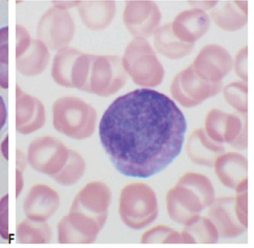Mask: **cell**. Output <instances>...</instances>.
<instances>
[{"mask_svg":"<svg viewBox=\"0 0 254 248\" xmlns=\"http://www.w3.org/2000/svg\"><path fill=\"white\" fill-rule=\"evenodd\" d=\"M209 207L208 218L216 226L220 238H237L247 230V228L243 227L236 216L235 196L218 198Z\"/></svg>","mask_w":254,"mask_h":248,"instance_id":"8fae6325","label":"cell"},{"mask_svg":"<svg viewBox=\"0 0 254 248\" xmlns=\"http://www.w3.org/2000/svg\"><path fill=\"white\" fill-rule=\"evenodd\" d=\"M205 130L211 139L237 149L248 147L247 114H229L213 109L207 115Z\"/></svg>","mask_w":254,"mask_h":248,"instance_id":"5b68a950","label":"cell"},{"mask_svg":"<svg viewBox=\"0 0 254 248\" xmlns=\"http://www.w3.org/2000/svg\"><path fill=\"white\" fill-rule=\"evenodd\" d=\"M141 243H183L181 232L165 225L149 229L142 235Z\"/></svg>","mask_w":254,"mask_h":248,"instance_id":"ac0fdd59","label":"cell"},{"mask_svg":"<svg viewBox=\"0 0 254 248\" xmlns=\"http://www.w3.org/2000/svg\"><path fill=\"white\" fill-rule=\"evenodd\" d=\"M183 243H217L219 235L216 226L207 217L197 216L190 220L185 225L182 232Z\"/></svg>","mask_w":254,"mask_h":248,"instance_id":"9a60e30c","label":"cell"},{"mask_svg":"<svg viewBox=\"0 0 254 248\" xmlns=\"http://www.w3.org/2000/svg\"><path fill=\"white\" fill-rule=\"evenodd\" d=\"M85 160L77 151L70 149L69 157L64 168L59 174L53 178L60 185L68 186L80 180L85 173Z\"/></svg>","mask_w":254,"mask_h":248,"instance_id":"e0dca14e","label":"cell"},{"mask_svg":"<svg viewBox=\"0 0 254 248\" xmlns=\"http://www.w3.org/2000/svg\"><path fill=\"white\" fill-rule=\"evenodd\" d=\"M221 88L219 82H208L193 73L187 72L176 78L171 86V93L181 105L191 108L217 95Z\"/></svg>","mask_w":254,"mask_h":248,"instance_id":"52a82bcc","label":"cell"},{"mask_svg":"<svg viewBox=\"0 0 254 248\" xmlns=\"http://www.w3.org/2000/svg\"><path fill=\"white\" fill-rule=\"evenodd\" d=\"M23 186V180L22 173L17 169L16 171V196L18 197L19 196L20 193L22 191Z\"/></svg>","mask_w":254,"mask_h":248,"instance_id":"603a6c76","label":"cell"},{"mask_svg":"<svg viewBox=\"0 0 254 248\" xmlns=\"http://www.w3.org/2000/svg\"><path fill=\"white\" fill-rule=\"evenodd\" d=\"M188 157L194 164L200 166H214L218 157L225 151L223 143H218L208 136L204 128L193 131L188 140Z\"/></svg>","mask_w":254,"mask_h":248,"instance_id":"4fadbf2b","label":"cell"},{"mask_svg":"<svg viewBox=\"0 0 254 248\" xmlns=\"http://www.w3.org/2000/svg\"><path fill=\"white\" fill-rule=\"evenodd\" d=\"M235 210L241 224L248 228V179L243 180L235 188Z\"/></svg>","mask_w":254,"mask_h":248,"instance_id":"ffe728a7","label":"cell"},{"mask_svg":"<svg viewBox=\"0 0 254 248\" xmlns=\"http://www.w3.org/2000/svg\"><path fill=\"white\" fill-rule=\"evenodd\" d=\"M0 236L4 240H9L8 194L0 199Z\"/></svg>","mask_w":254,"mask_h":248,"instance_id":"44dd1931","label":"cell"},{"mask_svg":"<svg viewBox=\"0 0 254 248\" xmlns=\"http://www.w3.org/2000/svg\"><path fill=\"white\" fill-rule=\"evenodd\" d=\"M7 109L4 100L0 96V131L4 127L7 120Z\"/></svg>","mask_w":254,"mask_h":248,"instance_id":"7402d4cb","label":"cell"},{"mask_svg":"<svg viewBox=\"0 0 254 248\" xmlns=\"http://www.w3.org/2000/svg\"><path fill=\"white\" fill-rule=\"evenodd\" d=\"M70 149L52 136L32 140L28 151V162L37 172L55 177L68 162Z\"/></svg>","mask_w":254,"mask_h":248,"instance_id":"8992f818","label":"cell"},{"mask_svg":"<svg viewBox=\"0 0 254 248\" xmlns=\"http://www.w3.org/2000/svg\"><path fill=\"white\" fill-rule=\"evenodd\" d=\"M1 151L6 160H8V136H6L1 145Z\"/></svg>","mask_w":254,"mask_h":248,"instance_id":"cb8c5ba5","label":"cell"},{"mask_svg":"<svg viewBox=\"0 0 254 248\" xmlns=\"http://www.w3.org/2000/svg\"><path fill=\"white\" fill-rule=\"evenodd\" d=\"M112 201V193L107 184L93 182L87 184L73 201L71 210L106 223Z\"/></svg>","mask_w":254,"mask_h":248,"instance_id":"9c48e42d","label":"cell"},{"mask_svg":"<svg viewBox=\"0 0 254 248\" xmlns=\"http://www.w3.org/2000/svg\"><path fill=\"white\" fill-rule=\"evenodd\" d=\"M119 213L123 222L138 230L152 224L158 216V202L155 191L142 183L130 184L121 191Z\"/></svg>","mask_w":254,"mask_h":248,"instance_id":"277c9868","label":"cell"},{"mask_svg":"<svg viewBox=\"0 0 254 248\" xmlns=\"http://www.w3.org/2000/svg\"><path fill=\"white\" fill-rule=\"evenodd\" d=\"M213 167L221 183L230 189L235 190L247 179V158L239 153H224L218 157Z\"/></svg>","mask_w":254,"mask_h":248,"instance_id":"5bb4252c","label":"cell"},{"mask_svg":"<svg viewBox=\"0 0 254 248\" xmlns=\"http://www.w3.org/2000/svg\"><path fill=\"white\" fill-rule=\"evenodd\" d=\"M46 119L44 106L17 88L16 129L23 135L32 133L44 126Z\"/></svg>","mask_w":254,"mask_h":248,"instance_id":"7c38bea8","label":"cell"},{"mask_svg":"<svg viewBox=\"0 0 254 248\" xmlns=\"http://www.w3.org/2000/svg\"><path fill=\"white\" fill-rule=\"evenodd\" d=\"M104 224L81 212L70 210L59 223V242L64 244L93 243Z\"/></svg>","mask_w":254,"mask_h":248,"instance_id":"ba28073f","label":"cell"},{"mask_svg":"<svg viewBox=\"0 0 254 248\" xmlns=\"http://www.w3.org/2000/svg\"><path fill=\"white\" fill-rule=\"evenodd\" d=\"M227 102L239 113L247 114V86L245 84L232 83L224 89Z\"/></svg>","mask_w":254,"mask_h":248,"instance_id":"d6986e66","label":"cell"},{"mask_svg":"<svg viewBox=\"0 0 254 248\" xmlns=\"http://www.w3.org/2000/svg\"><path fill=\"white\" fill-rule=\"evenodd\" d=\"M59 205L57 191L45 184H36L25 198L23 211L29 219L47 221L55 214Z\"/></svg>","mask_w":254,"mask_h":248,"instance_id":"30bf717a","label":"cell"},{"mask_svg":"<svg viewBox=\"0 0 254 248\" xmlns=\"http://www.w3.org/2000/svg\"><path fill=\"white\" fill-rule=\"evenodd\" d=\"M186 118L173 100L150 89L123 95L105 111L99 137L115 168L147 179L169 166L182 151Z\"/></svg>","mask_w":254,"mask_h":248,"instance_id":"6da1fadb","label":"cell"},{"mask_svg":"<svg viewBox=\"0 0 254 248\" xmlns=\"http://www.w3.org/2000/svg\"><path fill=\"white\" fill-rule=\"evenodd\" d=\"M214 200V188L210 179L200 173H187L168 191L167 210L172 221L185 225Z\"/></svg>","mask_w":254,"mask_h":248,"instance_id":"7a4b0ae2","label":"cell"},{"mask_svg":"<svg viewBox=\"0 0 254 248\" xmlns=\"http://www.w3.org/2000/svg\"><path fill=\"white\" fill-rule=\"evenodd\" d=\"M53 114L56 130L71 139H86L96 129V111L79 98H60L54 103Z\"/></svg>","mask_w":254,"mask_h":248,"instance_id":"3957f363","label":"cell"},{"mask_svg":"<svg viewBox=\"0 0 254 248\" xmlns=\"http://www.w3.org/2000/svg\"><path fill=\"white\" fill-rule=\"evenodd\" d=\"M17 237L20 243H48L52 239V230L46 221L27 218L18 225Z\"/></svg>","mask_w":254,"mask_h":248,"instance_id":"2e32d148","label":"cell"}]
</instances>
